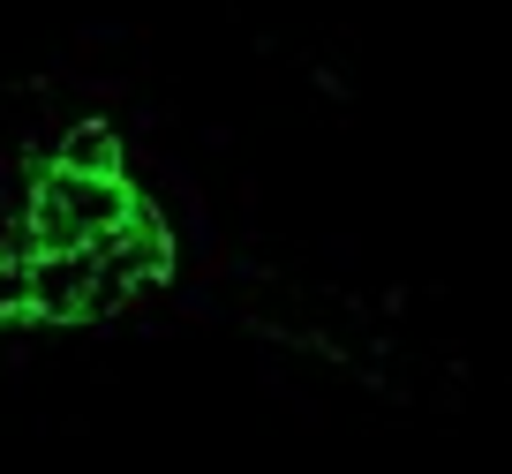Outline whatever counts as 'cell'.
Masks as SVG:
<instances>
[{
	"label": "cell",
	"instance_id": "cell-1",
	"mask_svg": "<svg viewBox=\"0 0 512 474\" xmlns=\"http://www.w3.org/2000/svg\"><path fill=\"white\" fill-rule=\"evenodd\" d=\"M189 279L159 158L121 113H53L0 166V362L144 324Z\"/></svg>",
	"mask_w": 512,
	"mask_h": 474
}]
</instances>
